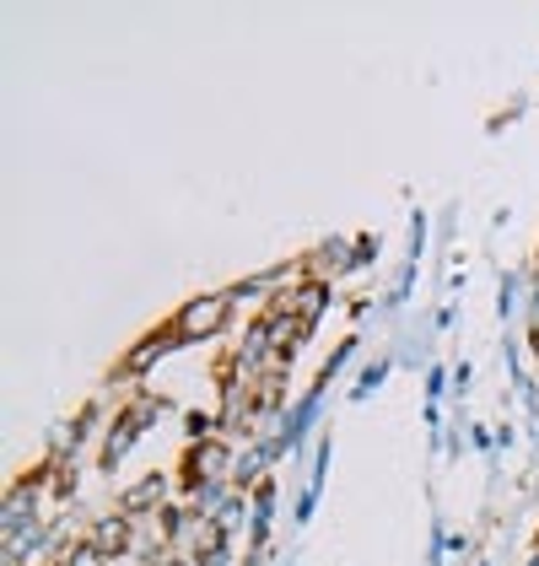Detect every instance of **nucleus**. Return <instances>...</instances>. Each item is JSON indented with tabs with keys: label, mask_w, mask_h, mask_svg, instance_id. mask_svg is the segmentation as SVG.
<instances>
[{
	"label": "nucleus",
	"mask_w": 539,
	"mask_h": 566,
	"mask_svg": "<svg viewBox=\"0 0 539 566\" xmlns=\"http://www.w3.org/2000/svg\"><path fill=\"white\" fill-rule=\"evenodd\" d=\"M226 307H232V297H194V303L173 318V335H179V340L216 335V329H222V318H226Z\"/></svg>",
	"instance_id": "nucleus-1"
},
{
	"label": "nucleus",
	"mask_w": 539,
	"mask_h": 566,
	"mask_svg": "<svg viewBox=\"0 0 539 566\" xmlns=\"http://www.w3.org/2000/svg\"><path fill=\"white\" fill-rule=\"evenodd\" d=\"M151 410H157V405L146 399V405H135V410H125V416H119V427L108 432V448H103V464H114V459H119V453L130 448V442H135V432H140V421H146Z\"/></svg>",
	"instance_id": "nucleus-2"
},
{
	"label": "nucleus",
	"mask_w": 539,
	"mask_h": 566,
	"mask_svg": "<svg viewBox=\"0 0 539 566\" xmlns=\"http://www.w3.org/2000/svg\"><path fill=\"white\" fill-rule=\"evenodd\" d=\"M125 539H130V523L119 518V513H114V518H103L97 528H92V551H97L103 562H114V556L125 551Z\"/></svg>",
	"instance_id": "nucleus-3"
},
{
	"label": "nucleus",
	"mask_w": 539,
	"mask_h": 566,
	"mask_svg": "<svg viewBox=\"0 0 539 566\" xmlns=\"http://www.w3.org/2000/svg\"><path fill=\"white\" fill-rule=\"evenodd\" d=\"M222 464H226V453H222V448H200V453H194V470H200L205 480H216V475H222Z\"/></svg>",
	"instance_id": "nucleus-4"
},
{
	"label": "nucleus",
	"mask_w": 539,
	"mask_h": 566,
	"mask_svg": "<svg viewBox=\"0 0 539 566\" xmlns=\"http://www.w3.org/2000/svg\"><path fill=\"white\" fill-rule=\"evenodd\" d=\"M157 496H162V480H146V485H135L130 496H125V507L140 513V507H146V502H157Z\"/></svg>",
	"instance_id": "nucleus-5"
},
{
	"label": "nucleus",
	"mask_w": 539,
	"mask_h": 566,
	"mask_svg": "<svg viewBox=\"0 0 539 566\" xmlns=\"http://www.w3.org/2000/svg\"><path fill=\"white\" fill-rule=\"evenodd\" d=\"M318 307H324V286H308V292H303V329L318 318Z\"/></svg>",
	"instance_id": "nucleus-6"
},
{
	"label": "nucleus",
	"mask_w": 539,
	"mask_h": 566,
	"mask_svg": "<svg viewBox=\"0 0 539 566\" xmlns=\"http://www.w3.org/2000/svg\"><path fill=\"white\" fill-rule=\"evenodd\" d=\"M535 324H539V297H535Z\"/></svg>",
	"instance_id": "nucleus-7"
}]
</instances>
